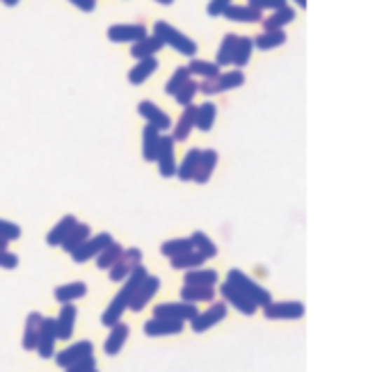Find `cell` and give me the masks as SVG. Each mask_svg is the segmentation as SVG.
<instances>
[{
	"mask_svg": "<svg viewBox=\"0 0 391 372\" xmlns=\"http://www.w3.org/2000/svg\"><path fill=\"white\" fill-rule=\"evenodd\" d=\"M146 276H149V272H146V267H135L133 272L128 274V279H126V283H124V288H121L117 295H115V299L110 301V306L103 310V317H101V322L106 324V327H112V324H117L119 320H121V315H124V310L130 306V301H133V297H135V292H137V288H140L142 285V281L146 279Z\"/></svg>",
	"mask_w": 391,
	"mask_h": 372,
	"instance_id": "cell-1",
	"label": "cell"
},
{
	"mask_svg": "<svg viewBox=\"0 0 391 372\" xmlns=\"http://www.w3.org/2000/svg\"><path fill=\"white\" fill-rule=\"evenodd\" d=\"M153 34L163 41V44H167L174 50H179L181 55L195 57V53H197V44H195V41L190 39V37H186L184 32H179L167 21H156L153 23Z\"/></svg>",
	"mask_w": 391,
	"mask_h": 372,
	"instance_id": "cell-2",
	"label": "cell"
},
{
	"mask_svg": "<svg viewBox=\"0 0 391 372\" xmlns=\"http://www.w3.org/2000/svg\"><path fill=\"white\" fill-rule=\"evenodd\" d=\"M227 281L231 283V285H236L238 290H242L245 292V295L254 301L256 306H268L273 301V295L270 292H268L266 288H261V285L254 281V279H249V276L245 274V272H240V270H229V274H227Z\"/></svg>",
	"mask_w": 391,
	"mask_h": 372,
	"instance_id": "cell-3",
	"label": "cell"
},
{
	"mask_svg": "<svg viewBox=\"0 0 391 372\" xmlns=\"http://www.w3.org/2000/svg\"><path fill=\"white\" fill-rule=\"evenodd\" d=\"M242 83H245V76H242L240 69H236V71L220 73L217 78H206V80L199 83V90H202V94H206V96H211V94L236 90V87H240Z\"/></svg>",
	"mask_w": 391,
	"mask_h": 372,
	"instance_id": "cell-4",
	"label": "cell"
},
{
	"mask_svg": "<svg viewBox=\"0 0 391 372\" xmlns=\"http://www.w3.org/2000/svg\"><path fill=\"white\" fill-rule=\"evenodd\" d=\"M142 265V252L137 247L124 249V254L119 256V261L110 267V281H126L128 274L135 270V267Z\"/></svg>",
	"mask_w": 391,
	"mask_h": 372,
	"instance_id": "cell-5",
	"label": "cell"
},
{
	"mask_svg": "<svg viewBox=\"0 0 391 372\" xmlns=\"http://www.w3.org/2000/svg\"><path fill=\"white\" fill-rule=\"evenodd\" d=\"M112 242L115 240H112L110 233H99V236H94V238H87L76 252H71V258L76 263H87L90 258H97L103 249L112 245Z\"/></svg>",
	"mask_w": 391,
	"mask_h": 372,
	"instance_id": "cell-6",
	"label": "cell"
},
{
	"mask_svg": "<svg viewBox=\"0 0 391 372\" xmlns=\"http://www.w3.org/2000/svg\"><path fill=\"white\" fill-rule=\"evenodd\" d=\"M199 313L195 304L190 301H165L153 308V317H170V320H181V322H190Z\"/></svg>",
	"mask_w": 391,
	"mask_h": 372,
	"instance_id": "cell-7",
	"label": "cell"
},
{
	"mask_svg": "<svg viewBox=\"0 0 391 372\" xmlns=\"http://www.w3.org/2000/svg\"><path fill=\"white\" fill-rule=\"evenodd\" d=\"M146 37V28L140 23H117L108 28V39L115 41V44H135V41H142Z\"/></svg>",
	"mask_w": 391,
	"mask_h": 372,
	"instance_id": "cell-8",
	"label": "cell"
},
{
	"mask_svg": "<svg viewBox=\"0 0 391 372\" xmlns=\"http://www.w3.org/2000/svg\"><path fill=\"white\" fill-rule=\"evenodd\" d=\"M174 137L172 135H163L160 137V149H158V158H156V162H158V171L163 178H172L177 176V158H174Z\"/></svg>",
	"mask_w": 391,
	"mask_h": 372,
	"instance_id": "cell-9",
	"label": "cell"
},
{
	"mask_svg": "<svg viewBox=\"0 0 391 372\" xmlns=\"http://www.w3.org/2000/svg\"><path fill=\"white\" fill-rule=\"evenodd\" d=\"M224 317H227V304L217 301V304H213L208 310H204V313H197L193 320H190V327H193L195 334H204L206 329H211L217 322H222Z\"/></svg>",
	"mask_w": 391,
	"mask_h": 372,
	"instance_id": "cell-10",
	"label": "cell"
},
{
	"mask_svg": "<svg viewBox=\"0 0 391 372\" xmlns=\"http://www.w3.org/2000/svg\"><path fill=\"white\" fill-rule=\"evenodd\" d=\"M55 343H57V327L53 317H43L39 341H37V352L41 359H53L55 357Z\"/></svg>",
	"mask_w": 391,
	"mask_h": 372,
	"instance_id": "cell-11",
	"label": "cell"
},
{
	"mask_svg": "<svg viewBox=\"0 0 391 372\" xmlns=\"http://www.w3.org/2000/svg\"><path fill=\"white\" fill-rule=\"evenodd\" d=\"M268 320H300L304 315V304L300 301H270L263 306Z\"/></svg>",
	"mask_w": 391,
	"mask_h": 372,
	"instance_id": "cell-12",
	"label": "cell"
},
{
	"mask_svg": "<svg viewBox=\"0 0 391 372\" xmlns=\"http://www.w3.org/2000/svg\"><path fill=\"white\" fill-rule=\"evenodd\" d=\"M220 292H222V297L229 301V304L236 308V310H240V313H245V315H254L256 313V304L254 301H252L245 292L242 290H238L236 285H231L229 281H224L222 283V288H220Z\"/></svg>",
	"mask_w": 391,
	"mask_h": 372,
	"instance_id": "cell-13",
	"label": "cell"
},
{
	"mask_svg": "<svg viewBox=\"0 0 391 372\" xmlns=\"http://www.w3.org/2000/svg\"><path fill=\"white\" fill-rule=\"evenodd\" d=\"M137 112H140V117L146 121V124L153 126V128H158L160 133L170 131V128H172V119L151 101H140V103H137Z\"/></svg>",
	"mask_w": 391,
	"mask_h": 372,
	"instance_id": "cell-14",
	"label": "cell"
},
{
	"mask_svg": "<svg viewBox=\"0 0 391 372\" xmlns=\"http://www.w3.org/2000/svg\"><path fill=\"white\" fill-rule=\"evenodd\" d=\"M92 354H94V345L90 341H78L74 345H69L67 350L57 352L55 354V363H57L60 368H69L71 363L81 361L85 357H92Z\"/></svg>",
	"mask_w": 391,
	"mask_h": 372,
	"instance_id": "cell-15",
	"label": "cell"
},
{
	"mask_svg": "<svg viewBox=\"0 0 391 372\" xmlns=\"http://www.w3.org/2000/svg\"><path fill=\"white\" fill-rule=\"evenodd\" d=\"M184 331V322L181 320H170V317H151L149 322L144 324V334L151 336V338H158V336H174Z\"/></svg>",
	"mask_w": 391,
	"mask_h": 372,
	"instance_id": "cell-16",
	"label": "cell"
},
{
	"mask_svg": "<svg viewBox=\"0 0 391 372\" xmlns=\"http://www.w3.org/2000/svg\"><path fill=\"white\" fill-rule=\"evenodd\" d=\"M158 290H160V279H158V276L149 274V276H146V279L142 281L140 288H137L135 297H133V301H130L128 308H130V310H142V308L156 297V292H158Z\"/></svg>",
	"mask_w": 391,
	"mask_h": 372,
	"instance_id": "cell-17",
	"label": "cell"
},
{
	"mask_svg": "<svg viewBox=\"0 0 391 372\" xmlns=\"http://www.w3.org/2000/svg\"><path fill=\"white\" fill-rule=\"evenodd\" d=\"M128 334H130V327L126 322H119L110 327V334L106 343H103V350H106L108 357H117V354L121 352V348H124V343L128 341Z\"/></svg>",
	"mask_w": 391,
	"mask_h": 372,
	"instance_id": "cell-18",
	"label": "cell"
},
{
	"mask_svg": "<svg viewBox=\"0 0 391 372\" xmlns=\"http://www.w3.org/2000/svg\"><path fill=\"white\" fill-rule=\"evenodd\" d=\"M76 315L78 310L74 304H62L60 308V315L55 320V327H57V338L60 341H69L74 334V327H76Z\"/></svg>",
	"mask_w": 391,
	"mask_h": 372,
	"instance_id": "cell-19",
	"label": "cell"
},
{
	"mask_svg": "<svg viewBox=\"0 0 391 372\" xmlns=\"http://www.w3.org/2000/svg\"><path fill=\"white\" fill-rule=\"evenodd\" d=\"M160 131L158 128H153L146 124L144 131H142V158L146 162H156L158 158V149H160Z\"/></svg>",
	"mask_w": 391,
	"mask_h": 372,
	"instance_id": "cell-20",
	"label": "cell"
},
{
	"mask_svg": "<svg viewBox=\"0 0 391 372\" xmlns=\"http://www.w3.org/2000/svg\"><path fill=\"white\" fill-rule=\"evenodd\" d=\"M222 16H227L229 21H236V23H259V21H263V12H259L249 5H233V3L224 10Z\"/></svg>",
	"mask_w": 391,
	"mask_h": 372,
	"instance_id": "cell-21",
	"label": "cell"
},
{
	"mask_svg": "<svg viewBox=\"0 0 391 372\" xmlns=\"http://www.w3.org/2000/svg\"><path fill=\"white\" fill-rule=\"evenodd\" d=\"M195 119H197V106H186L184 108V115L179 117L177 126H174V142H186L190 133H193L195 128Z\"/></svg>",
	"mask_w": 391,
	"mask_h": 372,
	"instance_id": "cell-22",
	"label": "cell"
},
{
	"mask_svg": "<svg viewBox=\"0 0 391 372\" xmlns=\"http://www.w3.org/2000/svg\"><path fill=\"white\" fill-rule=\"evenodd\" d=\"M215 164H217V151L213 149H202V158H199V164H197V171H195V183L204 185L211 180L213 171H215Z\"/></svg>",
	"mask_w": 391,
	"mask_h": 372,
	"instance_id": "cell-23",
	"label": "cell"
},
{
	"mask_svg": "<svg viewBox=\"0 0 391 372\" xmlns=\"http://www.w3.org/2000/svg\"><path fill=\"white\" fill-rule=\"evenodd\" d=\"M87 295V283L83 281H71L64 285H57L53 297L60 301V304H74L76 299H83Z\"/></svg>",
	"mask_w": 391,
	"mask_h": 372,
	"instance_id": "cell-24",
	"label": "cell"
},
{
	"mask_svg": "<svg viewBox=\"0 0 391 372\" xmlns=\"http://www.w3.org/2000/svg\"><path fill=\"white\" fill-rule=\"evenodd\" d=\"M41 322L43 315L41 313H30L28 320H25V331H23V350H37V341H39V331H41Z\"/></svg>",
	"mask_w": 391,
	"mask_h": 372,
	"instance_id": "cell-25",
	"label": "cell"
},
{
	"mask_svg": "<svg viewBox=\"0 0 391 372\" xmlns=\"http://www.w3.org/2000/svg\"><path fill=\"white\" fill-rule=\"evenodd\" d=\"M76 224H78V220L74 217V215H64V217L50 229V233L46 236V242L50 247H62V242L67 240L69 233L76 229Z\"/></svg>",
	"mask_w": 391,
	"mask_h": 372,
	"instance_id": "cell-26",
	"label": "cell"
},
{
	"mask_svg": "<svg viewBox=\"0 0 391 372\" xmlns=\"http://www.w3.org/2000/svg\"><path fill=\"white\" fill-rule=\"evenodd\" d=\"M156 69H158V59H156V57L140 59V62H137L128 71V83L130 85H142V83H146V78H151L156 73Z\"/></svg>",
	"mask_w": 391,
	"mask_h": 372,
	"instance_id": "cell-27",
	"label": "cell"
},
{
	"mask_svg": "<svg viewBox=\"0 0 391 372\" xmlns=\"http://www.w3.org/2000/svg\"><path fill=\"white\" fill-rule=\"evenodd\" d=\"M165 44L163 41L156 37V34H146V37L142 41H135L133 46H130V55H133L135 59H144V57H156V53L163 48Z\"/></svg>",
	"mask_w": 391,
	"mask_h": 372,
	"instance_id": "cell-28",
	"label": "cell"
},
{
	"mask_svg": "<svg viewBox=\"0 0 391 372\" xmlns=\"http://www.w3.org/2000/svg\"><path fill=\"white\" fill-rule=\"evenodd\" d=\"M215 117H217V106L211 101L202 103V106H197V119H195V128H199L202 133L211 131L213 124H215Z\"/></svg>",
	"mask_w": 391,
	"mask_h": 372,
	"instance_id": "cell-29",
	"label": "cell"
},
{
	"mask_svg": "<svg viewBox=\"0 0 391 372\" xmlns=\"http://www.w3.org/2000/svg\"><path fill=\"white\" fill-rule=\"evenodd\" d=\"M181 297H184V301H190V304H197V301H213L215 290L211 285H184V288H181Z\"/></svg>",
	"mask_w": 391,
	"mask_h": 372,
	"instance_id": "cell-30",
	"label": "cell"
},
{
	"mask_svg": "<svg viewBox=\"0 0 391 372\" xmlns=\"http://www.w3.org/2000/svg\"><path fill=\"white\" fill-rule=\"evenodd\" d=\"M295 21V10L293 7H284V10H277L273 16H268L261 23H263L266 32H273V30H284V25H289Z\"/></svg>",
	"mask_w": 391,
	"mask_h": 372,
	"instance_id": "cell-31",
	"label": "cell"
},
{
	"mask_svg": "<svg viewBox=\"0 0 391 372\" xmlns=\"http://www.w3.org/2000/svg\"><path fill=\"white\" fill-rule=\"evenodd\" d=\"M204 261H206V258L193 249V252H186V254H181V256L170 258V265L174 267V270H186V272H190V270H197V267H202Z\"/></svg>",
	"mask_w": 391,
	"mask_h": 372,
	"instance_id": "cell-32",
	"label": "cell"
},
{
	"mask_svg": "<svg viewBox=\"0 0 391 372\" xmlns=\"http://www.w3.org/2000/svg\"><path fill=\"white\" fill-rule=\"evenodd\" d=\"M199 158H202V149H190L186 153L184 162L179 164L177 176L181 180H193L195 178V171H197V164H199Z\"/></svg>",
	"mask_w": 391,
	"mask_h": 372,
	"instance_id": "cell-33",
	"label": "cell"
},
{
	"mask_svg": "<svg viewBox=\"0 0 391 372\" xmlns=\"http://www.w3.org/2000/svg\"><path fill=\"white\" fill-rule=\"evenodd\" d=\"M238 44V34H224L220 48H217V57H215V64L217 66H227L233 62V50H236Z\"/></svg>",
	"mask_w": 391,
	"mask_h": 372,
	"instance_id": "cell-34",
	"label": "cell"
},
{
	"mask_svg": "<svg viewBox=\"0 0 391 372\" xmlns=\"http://www.w3.org/2000/svg\"><path fill=\"white\" fill-rule=\"evenodd\" d=\"M220 281L215 270H204V267H197V270L186 272V285H211L215 288V283Z\"/></svg>",
	"mask_w": 391,
	"mask_h": 372,
	"instance_id": "cell-35",
	"label": "cell"
},
{
	"mask_svg": "<svg viewBox=\"0 0 391 372\" xmlns=\"http://www.w3.org/2000/svg\"><path fill=\"white\" fill-rule=\"evenodd\" d=\"M286 44V32L284 30H273V32H263L254 39V48L259 50H273Z\"/></svg>",
	"mask_w": 391,
	"mask_h": 372,
	"instance_id": "cell-36",
	"label": "cell"
},
{
	"mask_svg": "<svg viewBox=\"0 0 391 372\" xmlns=\"http://www.w3.org/2000/svg\"><path fill=\"white\" fill-rule=\"evenodd\" d=\"M87 238H90V227H87V224L78 222L76 229H74L71 233H69L67 240L62 242V249H64L67 254H71V252H76V249L83 245V242H85Z\"/></svg>",
	"mask_w": 391,
	"mask_h": 372,
	"instance_id": "cell-37",
	"label": "cell"
},
{
	"mask_svg": "<svg viewBox=\"0 0 391 372\" xmlns=\"http://www.w3.org/2000/svg\"><path fill=\"white\" fill-rule=\"evenodd\" d=\"M193 240L190 238H177V240H167L160 245V254L167 256V258H174V256H181L186 252H193Z\"/></svg>",
	"mask_w": 391,
	"mask_h": 372,
	"instance_id": "cell-38",
	"label": "cell"
},
{
	"mask_svg": "<svg viewBox=\"0 0 391 372\" xmlns=\"http://www.w3.org/2000/svg\"><path fill=\"white\" fill-rule=\"evenodd\" d=\"M252 50H254V39L252 37H238V44H236V50H233V62L236 69H242L252 57Z\"/></svg>",
	"mask_w": 391,
	"mask_h": 372,
	"instance_id": "cell-39",
	"label": "cell"
},
{
	"mask_svg": "<svg viewBox=\"0 0 391 372\" xmlns=\"http://www.w3.org/2000/svg\"><path fill=\"white\" fill-rule=\"evenodd\" d=\"M190 240H193V247H195V252H199L204 258H215L217 256V247H215V242L206 236V233L202 231H195L193 236H190Z\"/></svg>",
	"mask_w": 391,
	"mask_h": 372,
	"instance_id": "cell-40",
	"label": "cell"
},
{
	"mask_svg": "<svg viewBox=\"0 0 391 372\" xmlns=\"http://www.w3.org/2000/svg\"><path fill=\"white\" fill-rule=\"evenodd\" d=\"M124 254V247L117 245V242H112L110 247H106L103 252L97 256V265H99V270H110L112 265H115L119 261V256Z\"/></svg>",
	"mask_w": 391,
	"mask_h": 372,
	"instance_id": "cell-41",
	"label": "cell"
},
{
	"mask_svg": "<svg viewBox=\"0 0 391 372\" xmlns=\"http://www.w3.org/2000/svg\"><path fill=\"white\" fill-rule=\"evenodd\" d=\"M190 73L193 76H199V78H217L220 76V66H217L215 62H204V59H190Z\"/></svg>",
	"mask_w": 391,
	"mask_h": 372,
	"instance_id": "cell-42",
	"label": "cell"
},
{
	"mask_svg": "<svg viewBox=\"0 0 391 372\" xmlns=\"http://www.w3.org/2000/svg\"><path fill=\"white\" fill-rule=\"evenodd\" d=\"M190 76H193V73H190L188 66H177V69H174L172 78L167 80V85H165V92H167L170 96H174V94H177L190 80Z\"/></svg>",
	"mask_w": 391,
	"mask_h": 372,
	"instance_id": "cell-43",
	"label": "cell"
},
{
	"mask_svg": "<svg viewBox=\"0 0 391 372\" xmlns=\"http://www.w3.org/2000/svg\"><path fill=\"white\" fill-rule=\"evenodd\" d=\"M199 92V83H195L193 78H190V80L184 85V87H181L177 94H174V99H177V103L179 106H193V99H195V94Z\"/></svg>",
	"mask_w": 391,
	"mask_h": 372,
	"instance_id": "cell-44",
	"label": "cell"
},
{
	"mask_svg": "<svg viewBox=\"0 0 391 372\" xmlns=\"http://www.w3.org/2000/svg\"><path fill=\"white\" fill-rule=\"evenodd\" d=\"M249 7H254V10L263 12V10H284V7H289V0H247Z\"/></svg>",
	"mask_w": 391,
	"mask_h": 372,
	"instance_id": "cell-45",
	"label": "cell"
},
{
	"mask_svg": "<svg viewBox=\"0 0 391 372\" xmlns=\"http://www.w3.org/2000/svg\"><path fill=\"white\" fill-rule=\"evenodd\" d=\"M92 370H97V359H94V354L92 357H85L81 361L71 363L69 368H64V372H92Z\"/></svg>",
	"mask_w": 391,
	"mask_h": 372,
	"instance_id": "cell-46",
	"label": "cell"
},
{
	"mask_svg": "<svg viewBox=\"0 0 391 372\" xmlns=\"http://www.w3.org/2000/svg\"><path fill=\"white\" fill-rule=\"evenodd\" d=\"M0 238H5V240H16V238H21V229H19V224H12V222H7V220H0Z\"/></svg>",
	"mask_w": 391,
	"mask_h": 372,
	"instance_id": "cell-47",
	"label": "cell"
},
{
	"mask_svg": "<svg viewBox=\"0 0 391 372\" xmlns=\"http://www.w3.org/2000/svg\"><path fill=\"white\" fill-rule=\"evenodd\" d=\"M231 3L233 0H211L208 7H206V12H208V16H222L224 10H227Z\"/></svg>",
	"mask_w": 391,
	"mask_h": 372,
	"instance_id": "cell-48",
	"label": "cell"
},
{
	"mask_svg": "<svg viewBox=\"0 0 391 372\" xmlns=\"http://www.w3.org/2000/svg\"><path fill=\"white\" fill-rule=\"evenodd\" d=\"M16 265H19V256L12 252H0V267L3 270H14Z\"/></svg>",
	"mask_w": 391,
	"mask_h": 372,
	"instance_id": "cell-49",
	"label": "cell"
},
{
	"mask_svg": "<svg viewBox=\"0 0 391 372\" xmlns=\"http://www.w3.org/2000/svg\"><path fill=\"white\" fill-rule=\"evenodd\" d=\"M71 3L78 7V10H83V12H94V3H97V0H71Z\"/></svg>",
	"mask_w": 391,
	"mask_h": 372,
	"instance_id": "cell-50",
	"label": "cell"
},
{
	"mask_svg": "<svg viewBox=\"0 0 391 372\" xmlns=\"http://www.w3.org/2000/svg\"><path fill=\"white\" fill-rule=\"evenodd\" d=\"M7 247H10V240L0 238V252H7Z\"/></svg>",
	"mask_w": 391,
	"mask_h": 372,
	"instance_id": "cell-51",
	"label": "cell"
},
{
	"mask_svg": "<svg viewBox=\"0 0 391 372\" xmlns=\"http://www.w3.org/2000/svg\"><path fill=\"white\" fill-rule=\"evenodd\" d=\"M3 3H5L7 7H14L16 3H19V0H3Z\"/></svg>",
	"mask_w": 391,
	"mask_h": 372,
	"instance_id": "cell-52",
	"label": "cell"
},
{
	"mask_svg": "<svg viewBox=\"0 0 391 372\" xmlns=\"http://www.w3.org/2000/svg\"><path fill=\"white\" fill-rule=\"evenodd\" d=\"M156 3H160V5H172L174 0H156Z\"/></svg>",
	"mask_w": 391,
	"mask_h": 372,
	"instance_id": "cell-53",
	"label": "cell"
},
{
	"mask_svg": "<svg viewBox=\"0 0 391 372\" xmlns=\"http://www.w3.org/2000/svg\"><path fill=\"white\" fill-rule=\"evenodd\" d=\"M295 3H298V5H302V7H307V0H295Z\"/></svg>",
	"mask_w": 391,
	"mask_h": 372,
	"instance_id": "cell-54",
	"label": "cell"
},
{
	"mask_svg": "<svg viewBox=\"0 0 391 372\" xmlns=\"http://www.w3.org/2000/svg\"><path fill=\"white\" fill-rule=\"evenodd\" d=\"M92 372H99V370H92Z\"/></svg>",
	"mask_w": 391,
	"mask_h": 372,
	"instance_id": "cell-55",
	"label": "cell"
}]
</instances>
